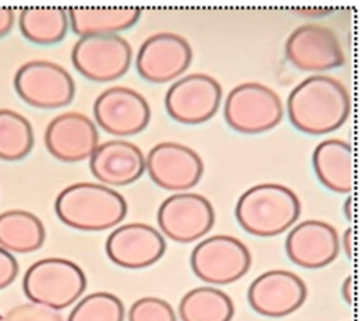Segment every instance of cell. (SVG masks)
<instances>
[{"label": "cell", "mask_w": 364, "mask_h": 321, "mask_svg": "<svg viewBox=\"0 0 364 321\" xmlns=\"http://www.w3.org/2000/svg\"><path fill=\"white\" fill-rule=\"evenodd\" d=\"M156 222L162 236L176 243L203 239L215 224V209L202 195L176 192L158 207Z\"/></svg>", "instance_id": "9c48e42d"}, {"label": "cell", "mask_w": 364, "mask_h": 321, "mask_svg": "<svg viewBox=\"0 0 364 321\" xmlns=\"http://www.w3.org/2000/svg\"><path fill=\"white\" fill-rule=\"evenodd\" d=\"M191 44L175 33L149 36L139 47L135 68L139 77L152 84L176 81L191 65Z\"/></svg>", "instance_id": "4fadbf2b"}, {"label": "cell", "mask_w": 364, "mask_h": 321, "mask_svg": "<svg viewBox=\"0 0 364 321\" xmlns=\"http://www.w3.org/2000/svg\"><path fill=\"white\" fill-rule=\"evenodd\" d=\"M98 139L92 119L75 111L55 115L44 132V145L50 155L65 163L90 159L98 146Z\"/></svg>", "instance_id": "e0dca14e"}, {"label": "cell", "mask_w": 364, "mask_h": 321, "mask_svg": "<svg viewBox=\"0 0 364 321\" xmlns=\"http://www.w3.org/2000/svg\"><path fill=\"white\" fill-rule=\"evenodd\" d=\"M68 27L67 9L60 6H27L18 14L20 33L34 44H57L65 37Z\"/></svg>", "instance_id": "603a6c76"}, {"label": "cell", "mask_w": 364, "mask_h": 321, "mask_svg": "<svg viewBox=\"0 0 364 321\" xmlns=\"http://www.w3.org/2000/svg\"><path fill=\"white\" fill-rule=\"evenodd\" d=\"M252 266L249 247L230 234L200 240L191 253L193 274L209 285H228L240 280Z\"/></svg>", "instance_id": "8992f818"}, {"label": "cell", "mask_w": 364, "mask_h": 321, "mask_svg": "<svg viewBox=\"0 0 364 321\" xmlns=\"http://www.w3.org/2000/svg\"><path fill=\"white\" fill-rule=\"evenodd\" d=\"M1 321H64V318L58 311L30 301L10 308Z\"/></svg>", "instance_id": "83f0119b"}, {"label": "cell", "mask_w": 364, "mask_h": 321, "mask_svg": "<svg viewBox=\"0 0 364 321\" xmlns=\"http://www.w3.org/2000/svg\"><path fill=\"white\" fill-rule=\"evenodd\" d=\"M289 260L303 268H321L331 264L340 253V236L324 220L309 219L290 227L286 243Z\"/></svg>", "instance_id": "ac0fdd59"}, {"label": "cell", "mask_w": 364, "mask_h": 321, "mask_svg": "<svg viewBox=\"0 0 364 321\" xmlns=\"http://www.w3.org/2000/svg\"><path fill=\"white\" fill-rule=\"evenodd\" d=\"M87 288L82 268L64 257L34 261L23 277V291L36 304L60 311L81 298Z\"/></svg>", "instance_id": "277c9868"}, {"label": "cell", "mask_w": 364, "mask_h": 321, "mask_svg": "<svg viewBox=\"0 0 364 321\" xmlns=\"http://www.w3.org/2000/svg\"><path fill=\"white\" fill-rule=\"evenodd\" d=\"M128 321H178L172 305L161 297H141L128 310Z\"/></svg>", "instance_id": "4316f807"}, {"label": "cell", "mask_w": 364, "mask_h": 321, "mask_svg": "<svg viewBox=\"0 0 364 321\" xmlns=\"http://www.w3.org/2000/svg\"><path fill=\"white\" fill-rule=\"evenodd\" d=\"M343 247L344 254L351 259L353 257V229L347 227L340 239V249Z\"/></svg>", "instance_id": "4dcf8cb0"}, {"label": "cell", "mask_w": 364, "mask_h": 321, "mask_svg": "<svg viewBox=\"0 0 364 321\" xmlns=\"http://www.w3.org/2000/svg\"><path fill=\"white\" fill-rule=\"evenodd\" d=\"M166 250L165 237L146 223H125L115 226L105 241L108 259L124 268H145L162 259Z\"/></svg>", "instance_id": "2e32d148"}, {"label": "cell", "mask_w": 364, "mask_h": 321, "mask_svg": "<svg viewBox=\"0 0 364 321\" xmlns=\"http://www.w3.org/2000/svg\"><path fill=\"white\" fill-rule=\"evenodd\" d=\"M350 111L348 89L340 80L326 74H314L300 81L286 102L290 124L307 135H324L338 129Z\"/></svg>", "instance_id": "6da1fadb"}, {"label": "cell", "mask_w": 364, "mask_h": 321, "mask_svg": "<svg viewBox=\"0 0 364 321\" xmlns=\"http://www.w3.org/2000/svg\"><path fill=\"white\" fill-rule=\"evenodd\" d=\"M97 125L114 136H132L142 132L151 121L146 98L124 85H115L98 94L92 105Z\"/></svg>", "instance_id": "7c38bea8"}, {"label": "cell", "mask_w": 364, "mask_h": 321, "mask_svg": "<svg viewBox=\"0 0 364 321\" xmlns=\"http://www.w3.org/2000/svg\"><path fill=\"white\" fill-rule=\"evenodd\" d=\"M34 132L30 121L7 108L0 109V159L17 162L33 149Z\"/></svg>", "instance_id": "d4e9b609"}, {"label": "cell", "mask_w": 364, "mask_h": 321, "mask_svg": "<svg viewBox=\"0 0 364 321\" xmlns=\"http://www.w3.org/2000/svg\"><path fill=\"white\" fill-rule=\"evenodd\" d=\"M301 212L297 195L280 183H257L236 202L239 226L256 237H273L294 226Z\"/></svg>", "instance_id": "3957f363"}, {"label": "cell", "mask_w": 364, "mask_h": 321, "mask_svg": "<svg viewBox=\"0 0 364 321\" xmlns=\"http://www.w3.org/2000/svg\"><path fill=\"white\" fill-rule=\"evenodd\" d=\"M222 87L216 78L203 72H192L172 82L165 94L168 115L185 125L209 121L219 109Z\"/></svg>", "instance_id": "30bf717a"}, {"label": "cell", "mask_w": 364, "mask_h": 321, "mask_svg": "<svg viewBox=\"0 0 364 321\" xmlns=\"http://www.w3.org/2000/svg\"><path fill=\"white\" fill-rule=\"evenodd\" d=\"M333 9L331 7H299L296 9L297 13H300L301 16H306V17H318V16H326Z\"/></svg>", "instance_id": "1f68e13d"}, {"label": "cell", "mask_w": 364, "mask_h": 321, "mask_svg": "<svg viewBox=\"0 0 364 321\" xmlns=\"http://www.w3.org/2000/svg\"><path fill=\"white\" fill-rule=\"evenodd\" d=\"M46 240L43 222L31 212L10 209L0 213V247L18 254L41 249Z\"/></svg>", "instance_id": "7402d4cb"}, {"label": "cell", "mask_w": 364, "mask_h": 321, "mask_svg": "<svg viewBox=\"0 0 364 321\" xmlns=\"http://www.w3.org/2000/svg\"><path fill=\"white\" fill-rule=\"evenodd\" d=\"M74 68L92 82H111L127 74L132 47L119 34L80 37L71 50Z\"/></svg>", "instance_id": "ba28073f"}, {"label": "cell", "mask_w": 364, "mask_h": 321, "mask_svg": "<svg viewBox=\"0 0 364 321\" xmlns=\"http://www.w3.org/2000/svg\"><path fill=\"white\" fill-rule=\"evenodd\" d=\"M1 318H3V315H1V314H0V321H1Z\"/></svg>", "instance_id": "e575fe53"}, {"label": "cell", "mask_w": 364, "mask_h": 321, "mask_svg": "<svg viewBox=\"0 0 364 321\" xmlns=\"http://www.w3.org/2000/svg\"><path fill=\"white\" fill-rule=\"evenodd\" d=\"M340 291H341L343 300H344L348 305H351V304H353V277H351L350 274L343 280Z\"/></svg>", "instance_id": "d6a6232c"}, {"label": "cell", "mask_w": 364, "mask_h": 321, "mask_svg": "<svg viewBox=\"0 0 364 321\" xmlns=\"http://www.w3.org/2000/svg\"><path fill=\"white\" fill-rule=\"evenodd\" d=\"M92 176L109 187L128 186L145 172V155L138 145L127 139H109L98 143L90 156Z\"/></svg>", "instance_id": "d6986e66"}, {"label": "cell", "mask_w": 364, "mask_h": 321, "mask_svg": "<svg viewBox=\"0 0 364 321\" xmlns=\"http://www.w3.org/2000/svg\"><path fill=\"white\" fill-rule=\"evenodd\" d=\"M284 53L289 62L303 72L321 74L346 62L337 34L321 24H303L294 28L286 40Z\"/></svg>", "instance_id": "8fae6325"}, {"label": "cell", "mask_w": 364, "mask_h": 321, "mask_svg": "<svg viewBox=\"0 0 364 321\" xmlns=\"http://www.w3.org/2000/svg\"><path fill=\"white\" fill-rule=\"evenodd\" d=\"M343 214L348 222L353 220V197L350 195L343 202Z\"/></svg>", "instance_id": "836d02e7"}, {"label": "cell", "mask_w": 364, "mask_h": 321, "mask_svg": "<svg viewBox=\"0 0 364 321\" xmlns=\"http://www.w3.org/2000/svg\"><path fill=\"white\" fill-rule=\"evenodd\" d=\"M122 300L108 291H95L81 297L70 311L67 321H124Z\"/></svg>", "instance_id": "484cf974"}, {"label": "cell", "mask_w": 364, "mask_h": 321, "mask_svg": "<svg viewBox=\"0 0 364 321\" xmlns=\"http://www.w3.org/2000/svg\"><path fill=\"white\" fill-rule=\"evenodd\" d=\"M68 24L80 36H112L136 24L141 9L136 6H73L67 9Z\"/></svg>", "instance_id": "ffe728a7"}, {"label": "cell", "mask_w": 364, "mask_h": 321, "mask_svg": "<svg viewBox=\"0 0 364 321\" xmlns=\"http://www.w3.org/2000/svg\"><path fill=\"white\" fill-rule=\"evenodd\" d=\"M14 10L9 6H0V38L4 37L14 24Z\"/></svg>", "instance_id": "f546056e"}, {"label": "cell", "mask_w": 364, "mask_h": 321, "mask_svg": "<svg viewBox=\"0 0 364 321\" xmlns=\"http://www.w3.org/2000/svg\"><path fill=\"white\" fill-rule=\"evenodd\" d=\"M311 163L318 182L338 195L353 190V151L351 145L340 138L324 139L313 151Z\"/></svg>", "instance_id": "44dd1931"}, {"label": "cell", "mask_w": 364, "mask_h": 321, "mask_svg": "<svg viewBox=\"0 0 364 321\" xmlns=\"http://www.w3.org/2000/svg\"><path fill=\"white\" fill-rule=\"evenodd\" d=\"M13 85L26 104L41 109L70 105L75 95L71 74L63 65L48 60H30L20 65Z\"/></svg>", "instance_id": "52a82bcc"}, {"label": "cell", "mask_w": 364, "mask_h": 321, "mask_svg": "<svg viewBox=\"0 0 364 321\" xmlns=\"http://www.w3.org/2000/svg\"><path fill=\"white\" fill-rule=\"evenodd\" d=\"M57 217L80 232H102L118 226L128 213L124 196L102 183L77 182L64 187L55 197Z\"/></svg>", "instance_id": "7a4b0ae2"}, {"label": "cell", "mask_w": 364, "mask_h": 321, "mask_svg": "<svg viewBox=\"0 0 364 321\" xmlns=\"http://www.w3.org/2000/svg\"><path fill=\"white\" fill-rule=\"evenodd\" d=\"M18 276V263L16 257L0 247V290L9 287Z\"/></svg>", "instance_id": "f1b7e54d"}, {"label": "cell", "mask_w": 364, "mask_h": 321, "mask_svg": "<svg viewBox=\"0 0 364 321\" xmlns=\"http://www.w3.org/2000/svg\"><path fill=\"white\" fill-rule=\"evenodd\" d=\"M203 169L199 153L179 142H159L145 158V170L151 180L171 192H186L198 185Z\"/></svg>", "instance_id": "9a60e30c"}, {"label": "cell", "mask_w": 364, "mask_h": 321, "mask_svg": "<svg viewBox=\"0 0 364 321\" xmlns=\"http://www.w3.org/2000/svg\"><path fill=\"white\" fill-rule=\"evenodd\" d=\"M181 321H232L235 304L229 294L213 285L189 290L179 301Z\"/></svg>", "instance_id": "cb8c5ba5"}, {"label": "cell", "mask_w": 364, "mask_h": 321, "mask_svg": "<svg viewBox=\"0 0 364 321\" xmlns=\"http://www.w3.org/2000/svg\"><path fill=\"white\" fill-rule=\"evenodd\" d=\"M307 298V285L290 270L274 268L257 276L247 288V303L263 317L282 318L297 311Z\"/></svg>", "instance_id": "5bb4252c"}, {"label": "cell", "mask_w": 364, "mask_h": 321, "mask_svg": "<svg viewBox=\"0 0 364 321\" xmlns=\"http://www.w3.org/2000/svg\"><path fill=\"white\" fill-rule=\"evenodd\" d=\"M279 94L260 82H242L230 89L223 104L226 124L240 134H262L273 129L283 118Z\"/></svg>", "instance_id": "5b68a950"}]
</instances>
